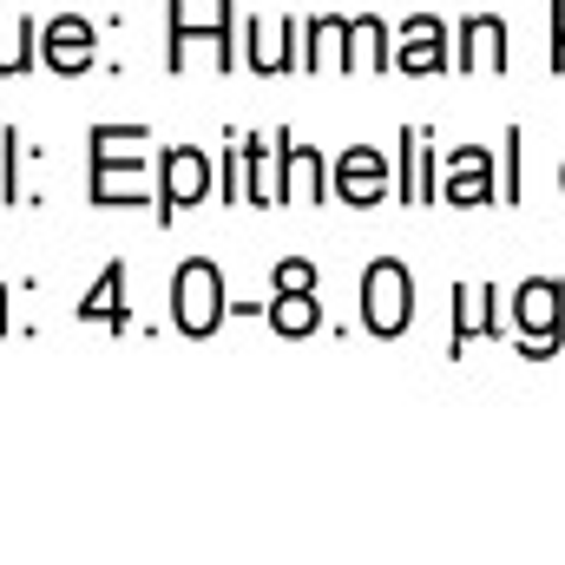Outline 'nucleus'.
<instances>
[{"instance_id": "obj_8", "label": "nucleus", "mask_w": 565, "mask_h": 565, "mask_svg": "<svg viewBox=\"0 0 565 565\" xmlns=\"http://www.w3.org/2000/svg\"><path fill=\"white\" fill-rule=\"evenodd\" d=\"M553 316H559V289H526L520 296V322L526 329H553Z\"/></svg>"}, {"instance_id": "obj_9", "label": "nucleus", "mask_w": 565, "mask_h": 565, "mask_svg": "<svg viewBox=\"0 0 565 565\" xmlns=\"http://www.w3.org/2000/svg\"><path fill=\"white\" fill-rule=\"evenodd\" d=\"M119 277H126V270H119V264H113V270H106V277H99V289H93V296H86V302H79V316H86V322H99V316H106V309H113V316H119Z\"/></svg>"}, {"instance_id": "obj_1", "label": "nucleus", "mask_w": 565, "mask_h": 565, "mask_svg": "<svg viewBox=\"0 0 565 565\" xmlns=\"http://www.w3.org/2000/svg\"><path fill=\"white\" fill-rule=\"evenodd\" d=\"M171 302H178V329H184V335H211L217 316H224V282H217L211 264H184Z\"/></svg>"}, {"instance_id": "obj_5", "label": "nucleus", "mask_w": 565, "mask_h": 565, "mask_svg": "<svg viewBox=\"0 0 565 565\" xmlns=\"http://www.w3.org/2000/svg\"><path fill=\"white\" fill-rule=\"evenodd\" d=\"M335 191H342L349 204L382 198V158H375V151H349V158H342V171H335Z\"/></svg>"}, {"instance_id": "obj_4", "label": "nucleus", "mask_w": 565, "mask_h": 565, "mask_svg": "<svg viewBox=\"0 0 565 565\" xmlns=\"http://www.w3.org/2000/svg\"><path fill=\"white\" fill-rule=\"evenodd\" d=\"M164 171H171V178H164V191H158V211H164V217H171L178 204H191V198H204V191H211V164H204V151H171V158H164Z\"/></svg>"}, {"instance_id": "obj_7", "label": "nucleus", "mask_w": 565, "mask_h": 565, "mask_svg": "<svg viewBox=\"0 0 565 565\" xmlns=\"http://www.w3.org/2000/svg\"><path fill=\"white\" fill-rule=\"evenodd\" d=\"M26 40H33L26 20H0V73H20L26 66Z\"/></svg>"}, {"instance_id": "obj_10", "label": "nucleus", "mask_w": 565, "mask_h": 565, "mask_svg": "<svg viewBox=\"0 0 565 565\" xmlns=\"http://www.w3.org/2000/svg\"><path fill=\"white\" fill-rule=\"evenodd\" d=\"M0 309H7V289H0Z\"/></svg>"}, {"instance_id": "obj_2", "label": "nucleus", "mask_w": 565, "mask_h": 565, "mask_svg": "<svg viewBox=\"0 0 565 565\" xmlns=\"http://www.w3.org/2000/svg\"><path fill=\"white\" fill-rule=\"evenodd\" d=\"M362 309H369V329H375V335H395V329L408 322V277H402V264H375V270H369Z\"/></svg>"}, {"instance_id": "obj_3", "label": "nucleus", "mask_w": 565, "mask_h": 565, "mask_svg": "<svg viewBox=\"0 0 565 565\" xmlns=\"http://www.w3.org/2000/svg\"><path fill=\"white\" fill-rule=\"evenodd\" d=\"M40 46H46V66H53V73H86V66H93V26L73 20V13H60V20L40 33Z\"/></svg>"}, {"instance_id": "obj_6", "label": "nucleus", "mask_w": 565, "mask_h": 565, "mask_svg": "<svg viewBox=\"0 0 565 565\" xmlns=\"http://www.w3.org/2000/svg\"><path fill=\"white\" fill-rule=\"evenodd\" d=\"M270 322H277L282 335H309V329H316V296H309V282H282Z\"/></svg>"}]
</instances>
